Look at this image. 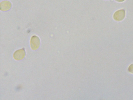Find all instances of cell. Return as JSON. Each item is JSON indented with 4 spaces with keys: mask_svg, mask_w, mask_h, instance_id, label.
<instances>
[{
    "mask_svg": "<svg viewBox=\"0 0 133 100\" xmlns=\"http://www.w3.org/2000/svg\"><path fill=\"white\" fill-rule=\"evenodd\" d=\"M40 44V39L38 37L34 36L32 37L30 40V45L33 50H36L38 49Z\"/></svg>",
    "mask_w": 133,
    "mask_h": 100,
    "instance_id": "obj_1",
    "label": "cell"
},
{
    "mask_svg": "<svg viewBox=\"0 0 133 100\" xmlns=\"http://www.w3.org/2000/svg\"><path fill=\"white\" fill-rule=\"evenodd\" d=\"M25 55V51L23 48L16 51L14 54L13 57L17 60H20L23 59Z\"/></svg>",
    "mask_w": 133,
    "mask_h": 100,
    "instance_id": "obj_2",
    "label": "cell"
},
{
    "mask_svg": "<svg viewBox=\"0 0 133 100\" xmlns=\"http://www.w3.org/2000/svg\"><path fill=\"white\" fill-rule=\"evenodd\" d=\"M125 12L123 9L120 10L116 11L114 14L113 17L114 19L117 21H121L124 18Z\"/></svg>",
    "mask_w": 133,
    "mask_h": 100,
    "instance_id": "obj_3",
    "label": "cell"
},
{
    "mask_svg": "<svg viewBox=\"0 0 133 100\" xmlns=\"http://www.w3.org/2000/svg\"><path fill=\"white\" fill-rule=\"evenodd\" d=\"M11 6V4L10 2L4 1L0 3V9L2 11H7L10 9Z\"/></svg>",
    "mask_w": 133,
    "mask_h": 100,
    "instance_id": "obj_4",
    "label": "cell"
},
{
    "mask_svg": "<svg viewBox=\"0 0 133 100\" xmlns=\"http://www.w3.org/2000/svg\"><path fill=\"white\" fill-rule=\"evenodd\" d=\"M128 70L130 72L133 73V64L130 65L129 66Z\"/></svg>",
    "mask_w": 133,
    "mask_h": 100,
    "instance_id": "obj_5",
    "label": "cell"
},
{
    "mask_svg": "<svg viewBox=\"0 0 133 100\" xmlns=\"http://www.w3.org/2000/svg\"><path fill=\"white\" fill-rule=\"evenodd\" d=\"M116 1H117L118 2H122L124 1L125 0H115Z\"/></svg>",
    "mask_w": 133,
    "mask_h": 100,
    "instance_id": "obj_6",
    "label": "cell"
}]
</instances>
